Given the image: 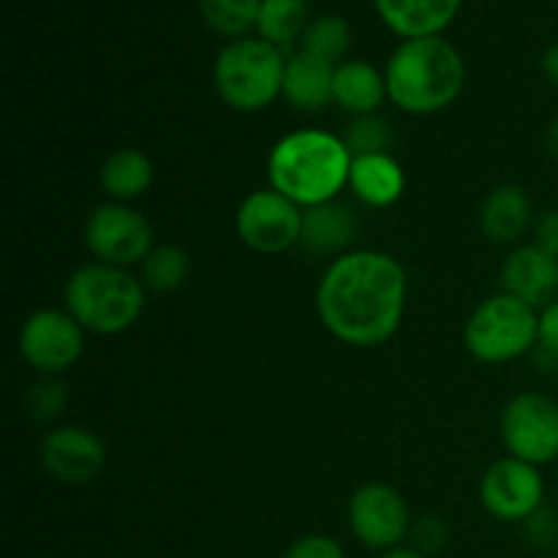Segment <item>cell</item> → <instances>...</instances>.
<instances>
[{
  "label": "cell",
  "instance_id": "cell-1",
  "mask_svg": "<svg viewBox=\"0 0 558 558\" xmlns=\"http://www.w3.org/2000/svg\"><path fill=\"white\" fill-rule=\"evenodd\" d=\"M407 272L381 251H349L327 265L316 287V314L332 338L349 347H381L407 311Z\"/></svg>",
  "mask_w": 558,
  "mask_h": 558
},
{
  "label": "cell",
  "instance_id": "cell-2",
  "mask_svg": "<svg viewBox=\"0 0 558 558\" xmlns=\"http://www.w3.org/2000/svg\"><path fill=\"white\" fill-rule=\"evenodd\" d=\"M349 169L352 153L341 136L319 129H300L281 136L267 156L270 189L303 210L336 202L349 185Z\"/></svg>",
  "mask_w": 558,
  "mask_h": 558
},
{
  "label": "cell",
  "instance_id": "cell-3",
  "mask_svg": "<svg viewBox=\"0 0 558 558\" xmlns=\"http://www.w3.org/2000/svg\"><path fill=\"white\" fill-rule=\"evenodd\" d=\"M387 98L407 114H436L450 107L466 85L461 52L441 36L407 38L385 69Z\"/></svg>",
  "mask_w": 558,
  "mask_h": 558
},
{
  "label": "cell",
  "instance_id": "cell-4",
  "mask_svg": "<svg viewBox=\"0 0 558 558\" xmlns=\"http://www.w3.org/2000/svg\"><path fill=\"white\" fill-rule=\"evenodd\" d=\"M145 283L125 267L93 265L80 267L65 281V311L96 336H120L140 322L145 311Z\"/></svg>",
  "mask_w": 558,
  "mask_h": 558
},
{
  "label": "cell",
  "instance_id": "cell-5",
  "mask_svg": "<svg viewBox=\"0 0 558 558\" xmlns=\"http://www.w3.org/2000/svg\"><path fill=\"white\" fill-rule=\"evenodd\" d=\"M283 49L265 38H238L218 52L213 82L227 107L259 112L283 96Z\"/></svg>",
  "mask_w": 558,
  "mask_h": 558
},
{
  "label": "cell",
  "instance_id": "cell-6",
  "mask_svg": "<svg viewBox=\"0 0 558 558\" xmlns=\"http://www.w3.org/2000/svg\"><path fill=\"white\" fill-rule=\"evenodd\" d=\"M539 341V311L512 294L483 300L463 327V343L477 363L505 365L534 352Z\"/></svg>",
  "mask_w": 558,
  "mask_h": 558
},
{
  "label": "cell",
  "instance_id": "cell-7",
  "mask_svg": "<svg viewBox=\"0 0 558 558\" xmlns=\"http://www.w3.org/2000/svg\"><path fill=\"white\" fill-rule=\"evenodd\" d=\"M85 245L101 265L131 270L150 256L156 238L150 221L140 210L123 202H104L87 216Z\"/></svg>",
  "mask_w": 558,
  "mask_h": 558
},
{
  "label": "cell",
  "instance_id": "cell-8",
  "mask_svg": "<svg viewBox=\"0 0 558 558\" xmlns=\"http://www.w3.org/2000/svg\"><path fill=\"white\" fill-rule=\"evenodd\" d=\"M501 441L512 458L543 466L558 461V401L545 392H521L501 412Z\"/></svg>",
  "mask_w": 558,
  "mask_h": 558
},
{
  "label": "cell",
  "instance_id": "cell-9",
  "mask_svg": "<svg viewBox=\"0 0 558 558\" xmlns=\"http://www.w3.org/2000/svg\"><path fill=\"white\" fill-rule=\"evenodd\" d=\"M85 352V327L65 308H38L20 330V354L41 376H60Z\"/></svg>",
  "mask_w": 558,
  "mask_h": 558
},
{
  "label": "cell",
  "instance_id": "cell-10",
  "mask_svg": "<svg viewBox=\"0 0 558 558\" xmlns=\"http://www.w3.org/2000/svg\"><path fill=\"white\" fill-rule=\"evenodd\" d=\"M234 227L240 240L256 254H283L292 245H300L303 207L276 189H259L240 202Z\"/></svg>",
  "mask_w": 558,
  "mask_h": 558
},
{
  "label": "cell",
  "instance_id": "cell-11",
  "mask_svg": "<svg viewBox=\"0 0 558 558\" xmlns=\"http://www.w3.org/2000/svg\"><path fill=\"white\" fill-rule=\"evenodd\" d=\"M412 512L407 499L392 485L368 483L349 499V526L352 534L371 550L401 548L412 532Z\"/></svg>",
  "mask_w": 558,
  "mask_h": 558
},
{
  "label": "cell",
  "instance_id": "cell-12",
  "mask_svg": "<svg viewBox=\"0 0 558 558\" xmlns=\"http://www.w3.org/2000/svg\"><path fill=\"white\" fill-rule=\"evenodd\" d=\"M543 499L545 480L539 466L521 458H499L480 480V501L499 521H529L534 512L543 510Z\"/></svg>",
  "mask_w": 558,
  "mask_h": 558
},
{
  "label": "cell",
  "instance_id": "cell-13",
  "mask_svg": "<svg viewBox=\"0 0 558 558\" xmlns=\"http://www.w3.org/2000/svg\"><path fill=\"white\" fill-rule=\"evenodd\" d=\"M107 445L82 425H60L41 441V466L54 483H93L107 469Z\"/></svg>",
  "mask_w": 558,
  "mask_h": 558
},
{
  "label": "cell",
  "instance_id": "cell-14",
  "mask_svg": "<svg viewBox=\"0 0 558 558\" xmlns=\"http://www.w3.org/2000/svg\"><path fill=\"white\" fill-rule=\"evenodd\" d=\"M501 292L543 311L558 300V259L537 245H521L505 259L499 272Z\"/></svg>",
  "mask_w": 558,
  "mask_h": 558
},
{
  "label": "cell",
  "instance_id": "cell-15",
  "mask_svg": "<svg viewBox=\"0 0 558 558\" xmlns=\"http://www.w3.org/2000/svg\"><path fill=\"white\" fill-rule=\"evenodd\" d=\"M357 240V218L341 202L305 207L300 248L311 256H338L349 254V245Z\"/></svg>",
  "mask_w": 558,
  "mask_h": 558
},
{
  "label": "cell",
  "instance_id": "cell-16",
  "mask_svg": "<svg viewBox=\"0 0 558 558\" xmlns=\"http://www.w3.org/2000/svg\"><path fill=\"white\" fill-rule=\"evenodd\" d=\"M349 189L363 205L374 210L392 207L407 191V174L392 153H374V156H354L349 169Z\"/></svg>",
  "mask_w": 558,
  "mask_h": 558
},
{
  "label": "cell",
  "instance_id": "cell-17",
  "mask_svg": "<svg viewBox=\"0 0 558 558\" xmlns=\"http://www.w3.org/2000/svg\"><path fill=\"white\" fill-rule=\"evenodd\" d=\"M381 22L407 38L439 36L456 20L461 0H374Z\"/></svg>",
  "mask_w": 558,
  "mask_h": 558
},
{
  "label": "cell",
  "instance_id": "cell-18",
  "mask_svg": "<svg viewBox=\"0 0 558 558\" xmlns=\"http://www.w3.org/2000/svg\"><path fill=\"white\" fill-rule=\"evenodd\" d=\"M332 80H336V65L300 49L298 54L287 60L283 98L294 109L319 112L332 101Z\"/></svg>",
  "mask_w": 558,
  "mask_h": 558
},
{
  "label": "cell",
  "instance_id": "cell-19",
  "mask_svg": "<svg viewBox=\"0 0 558 558\" xmlns=\"http://www.w3.org/2000/svg\"><path fill=\"white\" fill-rule=\"evenodd\" d=\"M534 216L532 199L521 185H499L480 205L477 223L490 243H515Z\"/></svg>",
  "mask_w": 558,
  "mask_h": 558
},
{
  "label": "cell",
  "instance_id": "cell-20",
  "mask_svg": "<svg viewBox=\"0 0 558 558\" xmlns=\"http://www.w3.org/2000/svg\"><path fill=\"white\" fill-rule=\"evenodd\" d=\"M387 98L385 74L374 69L365 60H343L336 65V80H332V104L343 112L363 118L376 114Z\"/></svg>",
  "mask_w": 558,
  "mask_h": 558
},
{
  "label": "cell",
  "instance_id": "cell-21",
  "mask_svg": "<svg viewBox=\"0 0 558 558\" xmlns=\"http://www.w3.org/2000/svg\"><path fill=\"white\" fill-rule=\"evenodd\" d=\"M98 180H101V189L109 202L131 205L150 191L153 180H156V167L147 153L136 150V147H120L104 161Z\"/></svg>",
  "mask_w": 558,
  "mask_h": 558
},
{
  "label": "cell",
  "instance_id": "cell-22",
  "mask_svg": "<svg viewBox=\"0 0 558 558\" xmlns=\"http://www.w3.org/2000/svg\"><path fill=\"white\" fill-rule=\"evenodd\" d=\"M305 20H308V0H262L256 31L259 38L287 49L289 44L303 38Z\"/></svg>",
  "mask_w": 558,
  "mask_h": 558
},
{
  "label": "cell",
  "instance_id": "cell-23",
  "mask_svg": "<svg viewBox=\"0 0 558 558\" xmlns=\"http://www.w3.org/2000/svg\"><path fill=\"white\" fill-rule=\"evenodd\" d=\"M191 276V256L183 245L163 243L150 251L145 262H142V283L145 289L158 294L174 292L183 287Z\"/></svg>",
  "mask_w": 558,
  "mask_h": 558
},
{
  "label": "cell",
  "instance_id": "cell-24",
  "mask_svg": "<svg viewBox=\"0 0 558 558\" xmlns=\"http://www.w3.org/2000/svg\"><path fill=\"white\" fill-rule=\"evenodd\" d=\"M262 0H199V14L216 33L229 38H245L256 27Z\"/></svg>",
  "mask_w": 558,
  "mask_h": 558
},
{
  "label": "cell",
  "instance_id": "cell-25",
  "mask_svg": "<svg viewBox=\"0 0 558 558\" xmlns=\"http://www.w3.org/2000/svg\"><path fill=\"white\" fill-rule=\"evenodd\" d=\"M349 47H352V27L343 16H319L303 33V52L316 54L332 65H338V60L349 52Z\"/></svg>",
  "mask_w": 558,
  "mask_h": 558
},
{
  "label": "cell",
  "instance_id": "cell-26",
  "mask_svg": "<svg viewBox=\"0 0 558 558\" xmlns=\"http://www.w3.org/2000/svg\"><path fill=\"white\" fill-rule=\"evenodd\" d=\"M343 145L354 156H374V153H390L392 147V129L379 112L363 114V118H352V123L343 131Z\"/></svg>",
  "mask_w": 558,
  "mask_h": 558
},
{
  "label": "cell",
  "instance_id": "cell-27",
  "mask_svg": "<svg viewBox=\"0 0 558 558\" xmlns=\"http://www.w3.org/2000/svg\"><path fill=\"white\" fill-rule=\"evenodd\" d=\"M69 401V387L58 379V376H44L41 381L31 387L25 403L27 412L36 423H52L60 414V409Z\"/></svg>",
  "mask_w": 558,
  "mask_h": 558
},
{
  "label": "cell",
  "instance_id": "cell-28",
  "mask_svg": "<svg viewBox=\"0 0 558 558\" xmlns=\"http://www.w3.org/2000/svg\"><path fill=\"white\" fill-rule=\"evenodd\" d=\"M409 543H412V548L423 556H434L439 554V550H445L447 545L445 521L436 515L417 518V521L412 523V532H409Z\"/></svg>",
  "mask_w": 558,
  "mask_h": 558
},
{
  "label": "cell",
  "instance_id": "cell-29",
  "mask_svg": "<svg viewBox=\"0 0 558 558\" xmlns=\"http://www.w3.org/2000/svg\"><path fill=\"white\" fill-rule=\"evenodd\" d=\"M281 558H347V554H343L341 543L327 534H305V537L294 539Z\"/></svg>",
  "mask_w": 558,
  "mask_h": 558
},
{
  "label": "cell",
  "instance_id": "cell-30",
  "mask_svg": "<svg viewBox=\"0 0 558 558\" xmlns=\"http://www.w3.org/2000/svg\"><path fill=\"white\" fill-rule=\"evenodd\" d=\"M534 245L558 259V207H550L534 223Z\"/></svg>",
  "mask_w": 558,
  "mask_h": 558
},
{
  "label": "cell",
  "instance_id": "cell-31",
  "mask_svg": "<svg viewBox=\"0 0 558 558\" xmlns=\"http://www.w3.org/2000/svg\"><path fill=\"white\" fill-rule=\"evenodd\" d=\"M529 534L537 545H554L558 539V515L554 510H537L529 518Z\"/></svg>",
  "mask_w": 558,
  "mask_h": 558
},
{
  "label": "cell",
  "instance_id": "cell-32",
  "mask_svg": "<svg viewBox=\"0 0 558 558\" xmlns=\"http://www.w3.org/2000/svg\"><path fill=\"white\" fill-rule=\"evenodd\" d=\"M537 347L548 349L558 357V300L539 311V341Z\"/></svg>",
  "mask_w": 558,
  "mask_h": 558
},
{
  "label": "cell",
  "instance_id": "cell-33",
  "mask_svg": "<svg viewBox=\"0 0 558 558\" xmlns=\"http://www.w3.org/2000/svg\"><path fill=\"white\" fill-rule=\"evenodd\" d=\"M539 69H543V76L550 82V85L558 87V41L550 44L543 52V60H539Z\"/></svg>",
  "mask_w": 558,
  "mask_h": 558
},
{
  "label": "cell",
  "instance_id": "cell-34",
  "mask_svg": "<svg viewBox=\"0 0 558 558\" xmlns=\"http://www.w3.org/2000/svg\"><path fill=\"white\" fill-rule=\"evenodd\" d=\"M545 150H548L550 158L558 161V118L550 120L548 129H545Z\"/></svg>",
  "mask_w": 558,
  "mask_h": 558
},
{
  "label": "cell",
  "instance_id": "cell-35",
  "mask_svg": "<svg viewBox=\"0 0 558 558\" xmlns=\"http://www.w3.org/2000/svg\"><path fill=\"white\" fill-rule=\"evenodd\" d=\"M379 558H428V556L417 554L414 548H392V550H387V554H381Z\"/></svg>",
  "mask_w": 558,
  "mask_h": 558
}]
</instances>
